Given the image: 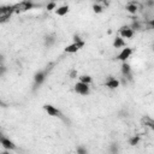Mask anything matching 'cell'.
<instances>
[{"instance_id": "13", "label": "cell", "mask_w": 154, "mask_h": 154, "mask_svg": "<svg viewBox=\"0 0 154 154\" xmlns=\"http://www.w3.org/2000/svg\"><path fill=\"white\" fill-rule=\"evenodd\" d=\"M109 153L111 154H118L119 153V145L117 142H112L109 145Z\"/></svg>"}, {"instance_id": "1", "label": "cell", "mask_w": 154, "mask_h": 154, "mask_svg": "<svg viewBox=\"0 0 154 154\" xmlns=\"http://www.w3.org/2000/svg\"><path fill=\"white\" fill-rule=\"evenodd\" d=\"M47 74H48V69H45V70H40L37 71L35 75H34V84H33V92H36L40 85L45 82L46 77H47Z\"/></svg>"}, {"instance_id": "25", "label": "cell", "mask_w": 154, "mask_h": 154, "mask_svg": "<svg viewBox=\"0 0 154 154\" xmlns=\"http://www.w3.org/2000/svg\"><path fill=\"white\" fill-rule=\"evenodd\" d=\"M0 106H1V107H7L9 105H7L6 102H4V101H3L1 99H0Z\"/></svg>"}, {"instance_id": "9", "label": "cell", "mask_w": 154, "mask_h": 154, "mask_svg": "<svg viewBox=\"0 0 154 154\" xmlns=\"http://www.w3.org/2000/svg\"><path fill=\"white\" fill-rule=\"evenodd\" d=\"M131 53H133V50H131V48H128V47H126V48H124V50H123V51H122V52L118 54L117 59H118V60H122V61L124 63V61H125V60H126V59H128V58L131 55Z\"/></svg>"}, {"instance_id": "3", "label": "cell", "mask_w": 154, "mask_h": 154, "mask_svg": "<svg viewBox=\"0 0 154 154\" xmlns=\"http://www.w3.org/2000/svg\"><path fill=\"white\" fill-rule=\"evenodd\" d=\"M75 92L81 94V95H88L91 93V89H89V84H84L82 82H78L76 85H75Z\"/></svg>"}, {"instance_id": "5", "label": "cell", "mask_w": 154, "mask_h": 154, "mask_svg": "<svg viewBox=\"0 0 154 154\" xmlns=\"http://www.w3.org/2000/svg\"><path fill=\"white\" fill-rule=\"evenodd\" d=\"M84 46V41L82 40L81 42H77V43H72V45H70V46H68L66 48H65V52L66 53H75V52H77L78 50H81L82 47Z\"/></svg>"}, {"instance_id": "2", "label": "cell", "mask_w": 154, "mask_h": 154, "mask_svg": "<svg viewBox=\"0 0 154 154\" xmlns=\"http://www.w3.org/2000/svg\"><path fill=\"white\" fill-rule=\"evenodd\" d=\"M43 109L50 115V116H52V117H55V118H59V119H61V120H64L65 123H68L69 120L65 118V116L63 115V112L60 111V109H58L57 107H54V106H52V105H43Z\"/></svg>"}, {"instance_id": "11", "label": "cell", "mask_w": 154, "mask_h": 154, "mask_svg": "<svg viewBox=\"0 0 154 154\" xmlns=\"http://www.w3.org/2000/svg\"><path fill=\"white\" fill-rule=\"evenodd\" d=\"M125 46V41L120 37V36H117L113 41V47L115 48H119V47H124Z\"/></svg>"}, {"instance_id": "17", "label": "cell", "mask_w": 154, "mask_h": 154, "mask_svg": "<svg viewBox=\"0 0 154 154\" xmlns=\"http://www.w3.org/2000/svg\"><path fill=\"white\" fill-rule=\"evenodd\" d=\"M139 142H140V136H134V137H131V139L129 140L130 146H136Z\"/></svg>"}, {"instance_id": "21", "label": "cell", "mask_w": 154, "mask_h": 154, "mask_svg": "<svg viewBox=\"0 0 154 154\" xmlns=\"http://www.w3.org/2000/svg\"><path fill=\"white\" fill-rule=\"evenodd\" d=\"M7 71V68L5 66V65L3 64H0V77H1L3 75H5V72Z\"/></svg>"}, {"instance_id": "4", "label": "cell", "mask_w": 154, "mask_h": 154, "mask_svg": "<svg viewBox=\"0 0 154 154\" xmlns=\"http://www.w3.org/2000/svg\"><path fill=\"white\" fill-rule=\"evenodd\" d=\"M0 145H1V146H3L5 149H7V150H15V149H17V146H16L11 140L4 137L1 134H0Z\"/></svg>"}, {"instance_id": "20", "label": "cell", "mask_w": 154, "mask_h": 154, "mask_svg": "<svg viewBox=\"0 0 154 154\" xmlns=\"http://www.w3.org/2000/svg\"><path fill=\"white\" fill-rule=\"evenodd\" d=\"M93 10H94L95 13H100V12L102 11V7H101L100 5H98V4H94V5H93Z\"/></svg>"}, {"instance_id": "12", "label": "cell", "mask_w": 154, "mask_h": 154, "mask_svg": "<svg viewBox=\"0 0 154 154\" xmlns=\"http://www.w3.org/2000/svg\"><path fill=\"white\" fill-rule=\"evenodd\" d=\"M68 12H69V6H68V5L60 6V7H58V9L55 10V13H57L58 16H65Z\"/></svg>"}, {"instance_id": "6", "label": "cell", "mask_w": 154, "mask_h": 154, "mask_svg": "<svg viewBox=\"0 0 154 154\" xmlns=\"http://www.w3.org/2000/svg\"><path fill=\"white\" fill-rule=\"evenodd\" d=\"M122 75L124 77H126L129 81L133 80V77H131V68H130V65L125 61L122 64Z\"/></svg>"}, {"instance_id": "8", "label": "cell", "mask_w": 154, "mask_h": 154, "mask_svg": "<svg viewBox=\"0 0 154 154\" xmlns=\"http://www.w3.org/2000/svg\"><path fill=\"white\" fill-rule=\"evenodd\" d=\"M105 85H106V87H108L109 89H116V88H118V85H119V81L109 76V77L106 80Z\"/></svg>"}, {"instance_id": "19", "label": "cell", "mask_w": 154, "mask_h": 154, "mask_svg": "<svg viewBox=\"0 0 154 154\" xmlns=\"http://www.w3.org/2000/svg\"><path fill=\"white\" fill-rule=\"evenodd\" d=\"M140 28H141V24L139 23V22H137V20H134V23H133V24H131V27H130V29H131V30H133V31H134V30H139Z\"/></svg>"}, {"instance_id": "7", "label": "cell", "mask_w": 154, "mask_h": 154, "mask_svg": "<svg viewBox=\"0 0 154 154\" xmlns=\"http://www.w3.org/2000/svg\"><path fill=\"white\" fill-rule=\"evenodd\" d=\"M119 34H120V37H125V39H131L134 35V31L130 29V27H122L119 29Z\"/></svg>"}, {"instance_id": "15", "label": "cell", "mask_w": 154, "mask_h": 154, "mask_svg": "<svg viewBox=\"0 0 154 154\" xmlns=\"http://www.w3.org/2000/svg\"><path fill=\"white\" fill-rule=\"evenodd\" d=\"M126 11L130 12V13H135L137 11V7H136V4L135 3H130L126 5Z\"/></svg>"}, {"instance_id": "10", "label": "cell", "mask_w": 154, "mask_h": 154, "mask_svg": "<svg viewBox=\"0 0 154 154\" xmlns=\"http://www.w3.org/2000/svg\"><path fill=\"white\" fill-rule=\"evenodd\" d=\"M43 42H45V46H46V47L53 46L54 42H55V35H54V34L46 35V36H45V40H43Z\"/></svg>"}, {"instance_id": "18", "label": "cell", "mask_w": 154, "mask_h": 154, "mask_svg": "<svg viewBox=\"0 0 154 154\" xmlns=\"http://www.w3.org/2000/svg\"><path fill=\"white\" fill-rule=\"evenodd\" d=\"M76 152H77V154H88V149L83 146H78L76 148Z\"/></svg>"}, {"instance_id": "14", "label": "cell", "mask_w": 154, "mask_h": 154, "mask_svg": "<svg viewBox=\"0 0 154 154\" xmlns=\"http://www.w3.org/2000/svg\"><path fill=\"white\" fill-rule=\"evenodd\" d=\"M35 6H36V5H34L31 1H24V3H22V4L18 5V7H22V10H23V11L29 10V9H31V7H35Z\"/></svg>"}, {"instance_id": "22", "label": "cell", "mask_w": 154, "mask_h": 154, "mask_svg": "<svg viewBox=\"0 0 154 154\" xmlns=\"http://www.w3.org/2000/svg\"><path fill=\"white\" fill-rule=\"evenodd\" d=\"M53 9H55V3H50L47 5V10H53Z\"/></svg>"}, {"instance_id": "26", "label": "cell", "mask_w": 154, "mask_h": 154, "mask_svg": "<svg viewBox=\"0 0 154 154\" xmlns=\"http://www.w3.org/2000/svg\"><path fill=\"white\" fill-rule=\"evenodd\" d=\"M3 60H4V55H3V54H0V64L3 63Z\"/></svg>"}, {"instance_id": "23", "label": "cell", "mask_w": 154, "mask_h": 154, "mask_svg": "<svg viewBox=\"0 0 154 154\" xmlns=\"http://www.w3.org/2000/svg\"><path fill=\"white\" fill-rule=\"evenodd\" d=\"M76 77H77V71L72 70V71L70 72V78H76Z\"/></svg>"}, {"instance_id": "27", "label": "cell", "mask_w": 154, "mask_h": 154, "mask_svg": "<svg viewBox=\"0 0 154 154\" xmlns=\"http://www.w3.org/2000/svg\"><path fill=\"white\" fill-rule=\"evenodd\" d=\"M1 154H11V153H10V152H9V150H5V152H3V153H1Z\"/></svg>"}, {"instance_id": "24", "label": "cell", "mask_w": 154, "mask_h": 154, "mask_svg": "<svg viewBox=\"0 0 154 154\" xmlns=\"http://www.w3.org/2000/svg\"><path fill=\"white\" fill-rule=\"evenodd\" d=\"M74 41H75V43H77V42H81L82 39H81L78 35H75V36H74Z\"/></svg>"}, {"instance_id": "16", "label": "cell", "mask_w": 154, "mask_h": 154, "mask_svg": "<svg viewBox=\"0 0 154 154\" xmlns=\"http://www.w3.org/2000/svg\"><path fill=\"white\" fill-rule=\"evenodd\" d=\"M80 82H82L84 84H89V83H92V77L88 75H83L80 77Z\"/></svg>"}]
</instances>
